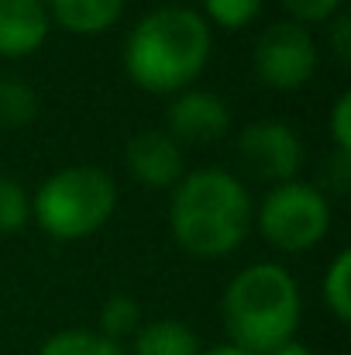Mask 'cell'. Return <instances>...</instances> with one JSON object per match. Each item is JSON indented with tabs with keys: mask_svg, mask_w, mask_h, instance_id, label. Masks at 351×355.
I'll use <instances>...</instances> for the list:
<instances>
[{
	"mask_svg": "<svg viewBox=\"0 0 351 355\" xmlns=\"http://www.w3.org/2000/svg\"><path fill=\"white\" fill-rule=\"evenodd\" d=\"M117 207L114 180L97 166H69L52 173L31 197V218L59 241L97 235Z\"/></svg>",
	"mask_w": 351,
	"mask_h": 355,
	"instance_id": "obj_4",
	"label": "cell"
},
{
	"mask_svg": "<svg viewBox=\"0 0 351 355\" xmlns=\"http://www.w3.org/2000/svg\"><path fill=\"white\" fill-rule=\"evenodd\" d=\"M210 45L204 14L169 3L134 24L124 45V69L145 94H183L204 73Z\"/></svg>",
	"mask_w": 351,
	"mask_h": 355,
	"instance_id": "obj_1",
	"label": "cell"
},
{
	"mask_svg": "<svg viewBox=\"0 0 351 355\" xmlns=\"http://www.w3.org/2000/svg\"><path fill=\"white\" fill-rule=\"evenodd\" d=\"M124 162L127 173L152 190H165L183 180V145H176L165 131L134 135L124 148Z\"/></svg>",
	"mask_w": 351,
	"mask_h": 355,
	"instance_id": "obj_9",
	"label": "cell"
},
{
	"mask_svg": "<svg viewBox=\"0 0 351 355\" xmlns=\"http://www.w3.org/2000/svg\"><path fill=\"white\" fill-rule=\"evenodd\" d=\"M258 232L279 252H307L331 232V204L310 183H279L258 207Z\"/></svg>",
	"mask_w": 351,
	"mask_h": 355,
	"instance_id": "obj_5",
	"label": "cell"
},
{
	"mask_svg": "<svg viewBox=\"0 0 351 355\" xmlns=\"http://www.w3.org/2000/svg\"><path fill=\"white\" fill-rule=\"evenodd\" d=\"M200 355H251V352H244V349H237V345H217V349L200 352Z\"/></svg>",
	"mask_w": 351,
	"mask_h": 355,
	"instance_id": "obj_23",
	"label": "cell"
},
{
	"mask_svg": "<svg viewBox=\"0 0 351 355\" xmlns=\"http://www.w3.org/2000/svg\"><path fill=\"white\" fill-rule=\"evenodd\" d=\"M251 197L228 169L183 173L169 204L176 245L193 259H224L251 232Z\"/></svg>",
	"mask_w": 351,
	"mask_h": 355,
	"instance_id": "obj_2",
	"label": "cell"
},
{
	"mask_svg": "<svg viewBox=\"0 0 351 355\" xmlns=\"http://www.w3.org/2000/svg\"><path fill=\"white\" fill-rule=\"evenodd\" d=\"M38 114V97L28 83L0 76V128H28Z\"/></svg>",
	"mask_w": 351,
	"mask_h": 355,
	"instance_id": "obj_14",
	"label": "cell"
},
{
	"mask_svg": "<svg viewBox=\"0 0 351 355\" xmlns=\"http://www.w3.org/2000/svg\"><path fill=\"white\" fill-rule=\"evenodd\" d=\"M45 10L73 35H100L117 24L124 0H45Z\"/></svg>",
	"mask_w": 351,
	"mask_h": 355,
	"instance_id": "obj_11",
	"label": "cell"
},
{
	"mask_svg": "<svg viewBox=\"0 0 351 355\" xmlns=\"http://www.w3.org/2000/svg\"><path fill=\"white\" fill-rule=\"evenodd\" d=\"M286 7V14L296 24H314V21H331L334 14H341L345 0H279Z\"/></svg>",
	"mask_w": 351,
	"mask_h": 355,
	"instance_id": "obj_19",
	"label": "cell"
},
{
	"mask_svg": "<svg viewBox=\"0 0 351 355\" xmlns=\"http://www.w3.org/2000/svg\"><path fill=\"white\" fill-rule=\"evenodd\" d=\"M231 128V111L217 94L183 90L169 104V138L176 145H210L221 141Z\"/></svg>",
	"mask_w": 351,
	"mask_h": 355,
	"instance_id": "obj_8",
	"label": "cell"
},
{
	"mask_svg": "<svg viewBox=\"0 0 351 355\" xmlns=\"http://www.w3.org/2000/svg\"><path fill=\"white\" fill-rule=\"evenodd\" d=\"M237 162L255 180H269L279 187L296 180L303 166V141L286 121H251L237 135Z\"/></svg>",
	"mask_w": 351,
	"mask_h": 355,
	"instance_id": "obj_7",
	"label": "cell"
},
{
	"mask_svg": "<svg viewBox=\"0 0 351 355\" xmlns=\"http://www.w3.org/2000/svg\"><path fill=\"white\" fill-rule=\"evenodd\" d=\"M134 355H200V342L183 321H152L138 328Z\"/></svg>",
	"mask_w": 351,
	"mask_h": 355,
	"instance_id": "obj_12",
	"label": "cell"
},
{
	"mask_svg": "<svg viewBox=\"0 0 351 355\" xmlns=\"http://www.w3.org/2000/svg\"><path fill=\"white\" fill-rule=\"evenodd\" d=\"M251 66H255V76L262 87L293 94V90L307 87L310 76L317 73V42L303 24L279 21L255 42Z\"/></svg>",
	"mask_w": 351,
	"mask_h": 355,
	"instance_id": "obj_6",
	"label": "cell"
},
{
	"mask_svg": "<svg viewBox=\"0 0 351 355\" xmlns=\"http://www.w3.org/2000/svg\"><path fill=\"white\" fill-rule=\"evenodd\" d=\"M262 0H204V21L221 28H244L258 17Z\"/></svg>",
	"mask_w": 351,
	"mask_h": 355,
	"instance_id": "obj_18",
	"label": "cell"
},
{
	"mask_svg": "<svg viewBox=\"0 0 351 355\" xmlns=\"http://www.w3.org/2000/svg\"><path fill=\"white\" fill-rule=\"evenodd\" d=\"M331 45H334L338 62L345 66V62L351 59V21H348V14H334V24H331Z\"/></svg>",
	"mask_w": 351,
	"mask_h": 355,
	"instance_id": "obj_21",
	"label": "cell"
},
{
	"mask_svg": "<svg viewBox=\"0 0 351 355\" xmlns=\"http://www.w3.org/2000/svg\"><path fill=\"white\" fill-rule=\"evenodd\" d=\"M324 304L331 307V314L348 324L351 321V252L341 248L334 255V262L324 272Z\"/></svg>",
	"mask_w": 351,
	"mask_h": 355,
	"instance_id": "obj_15",
	"label": "cell"
},
{
	"mask_svg": "<svg viewBox=\"0 0 351 355\" xmlns=\"http://www.w3.org/2000/svg\"><path fill=\"white\" fill-rule=\"evenodd\" d=\"M331 138L338 145L341 155L351 152V94H341L334 101V111H331Z\"/></svg>",
	"mask_w": 351,
	"mask_h": 355,
	"instance_id": "obj_20",
	"label": "cell"
},
{
	"mask_svg": "<svg viewBox=\"0 0 351 355\" xmlns=\"http://www.w3.org/2000/svg\"><path fill=\"white\" fill-rule=\"evenodd\" d=\"M141 328V307L131 297H111L100 307V335L120 345V338H134Z\"/></svg>",
	"mask_w": 351,
	"mask_h": 355,
	"instance_id": "obj_16",
	"label": "cell"
},
{
	"mask_svg": "<svg viewBox=\"0 0 351 355\" xmlns=\"http://www.w3.org/2000/svg\"><path fill=\"white\" fill-rule=\"evenodd\" d=\"M45 0H0V55L21 59L45 45L48 38Z\"/></svg>",
	"mask_w": 351,
	"mask_h": 355,
	"instance_id": "obj_10",
	"label": "cell"
},
{
	"mask_svg": "<svg viewBox=\"0 0 351 355\" xmlns=\"http://www.w3.org/2000/svg\"><path fill=\"white\" fill-rule=\"evenodd\" d=\"M28 218H31V197L24 193L21 183L0 176V235L21 232Z\"/></svg>",
	"mask_w": 351,
	"mask_h": 355,
	"instance_id": "obj_17",
	"label": "cell"
},
{
	"mask_svg": "<svg viewBox=\"0 0 351 355\" xmlns=\"http://www.w3.org/2000/svg\"><path fill=\"white\" fill-rule=\"evenodd\" d=\"M38 355H127L117 342L104 338L100 331H87V328H69L52 335Z\"/></svg>",
	"mask_w": 351,
	"mask_h": 355,
	"instance_id": "obj_13",
	"label": "cell"
},
{
	"mask_svg": "<svg viewBox=\"0 0 351 355\" xmlns=\"http://www.w3.org/2000/svg\"><path fill=\"white\" fill-rule=\"evenodd\" d=\"M269 355H314V352H310L307 345H300V342L293 338V342H286V345H279V349H272V352H269Z\"/></svg>",
	"mask_w": 351,
	"mask_h": 355,
	"instance_id": "obj_22",
	"label": "cell"
},
{
	"mask_svg": "<svg viewBox=\"0 0 351 355\" xmlns=\"http://www.w3.org/2000/svg\"><path fill=\"white\" fill-rule=\"evenodd\" d=\"M221 307L231 345L251 355H269L293 342L303 314L296 279L279 262H255L241 269L228 283Z\"/></svg>",
	"mask_w": 351,
	"mask_h": 355,
	"instance_id": "obj_3",
	"label": "cell"
}]
</instances>
